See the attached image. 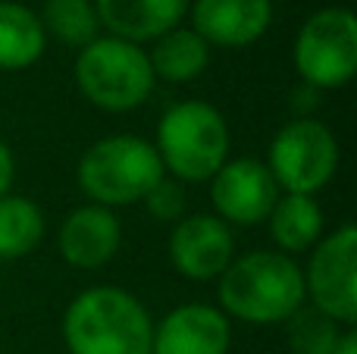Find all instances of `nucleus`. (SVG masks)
<instances>
[{"instance_id": "obj_6", "label": "nucleus", "mask_w": 357, "mask_h": 354, "mask_svg": "<svg viewBox=\"0 0 357 354\" xmlns=\"http://www.w3.org/2000/svg\"><path fill=\"white\" fill-rule=\"evenodd\" d=\"M295 66L307 85L342 88L357 72V19L351 10L329 6L301 25L295 38Z\"/></svg>"}, {"instance_id": "obj_18", "label": "nucleus", "mask_w": 357, "mask_h": 354, "mask_svg": "<svg viewBox=\"0 0 357 354\" xmlns=\"http://www.w3.org/2000/svg\"><path fill=\"white\" fill-rule=\"evenodd\" d=\"M44 236V213L29 198H0V257H25Z\"/></svg>"}, {"instance_id": "obj_22", "label": "nucleus", "mask_w": 357, "mask_h": 354, "mask_svg": "<svg viewBox=\"0 0 357 354\" xmlns=\"http://www.w3.org/2000/svg\"><path fill=\"white\" fill-rule=\"evenodd\" d=\"M13 185V154L3 141H0V198H6Z\"/></svg>"}, {"instance_id": "obj_10", "label": "nucleus", "mask_w": 357, "mask_h": 354, "mask_svg": "<svg viewBox=\"0 0 357 354\" xmlns=\"http://www.w3.org/2000/svg\"><path fill=\"white\" fill-rule=\"evenodd\" d=\"M232 232L220 217H188L173 229L169 257L182 276L195 282H207L226 273L232 263Z\"/></svg>"}, {"instance_id": "obj_3", "label": "nucleus", "mask_w": 357, "mask_h": 354, "mask_svg": "<svg viewBox=\"0 0 357 354\" xmlns=\"http://www.w3.org/2000/svg\"><path fill=\"white\" fill-rule=\"evenodd\" d=\"M157 154L178 182H207L229 154V129L216 107L182 100L169 107L157 129Z\"/></svg>"}, {"instance_id": "obj_20", "label": "nucleus", "mask_w": 357, "mask_h": 354, "mask_svg": "<svg viewBox=\"0 0 357 354\" xmlns=\"http://www.w3.org/2000/svg\"><path fill=\"white\" fill-rule=\"evenodd\" d=\"M339 320L320 307H298L289 317V345L295 354H333L342 339Z\"/></svg>"}, {"instance_id": "obj_9", "label": "nucleus", "mask_w": 357, "mask_h": 354, "mask_svg": "<svg viewBox=\"0 0 357 354\" xmlns=\"http://www.w3.org/2000/svg\"><path fill=\"white\" fill-rule=\"evenodd\" d=\"M210 194L222 223L254 226L270 217L273 204L279 201V185L266 163L241 157V160L222 163L220 173L213 176Z\"/></svg>"}, {"instance_id": "obj_2", "label": "nucleus", "mask_w": 357, "mask_h": 354, "mask_svg": "<svg viewBox=\"0 0 357 354\" xmlns=\"http://www.w3.org/2000/svg\"><path fill=\"white\" fill-rule=\"evenodd\" d=\"M304 273L282 251H254L220 276V301L248 323H282L304 307Z\"/></svg>"}, {"instance_id": "obj_23", "label": "nucleus", "mask_w": 357, "mask_h": 354, "mask_svg": "<svg viewBox=\"0 0 357 354\" xmlns=\"http://www.w3.org/2000/svg\"><path fill=\"white\" fill-rule=\"evenodd\" d=\"M333 354H357V332L354 330L342 332V339H339V345H335Z\"/></svg>"}, {"instance_id": "obj_8", "label": "nucleus", "mask_w": 357, "mask_h": 354, "mask_svg": "<svg viewBox=\"0 0 357 354\" xmlns=\"http://www.w3.org/2000/svg\"><path fill=\"white\" fill-rule=\"evenodd\" d=\"M304 288L310 292L314 307L333 320L351 326L357 320V229L345 223L310 257Z\"/></svg>"}, {"instance_id": "obj_11", "label": "nucleus", "mask_w": 357, "mask_h": 354, "mask_svg": "<svg viewBox=\"0 0 357 354\" xmlns=\"http://www.w3.org/2000/svg\"><path fill=\"white\" fill-rule=\"evenodd\" d=\"M232 330L226 314L207 305H185L154 330L151 354H226Z\"/></svg>"}, {"instance_id": "obj_4", "label": "nucleus", "mask_w": 357, "mask_h": 354, "mask_svg": "<svg viewBox=\"0 0 357 354\" xmlns=\"http://www.w3.org/2000/svg\"><path fill=\"white\" fill-rule=\"evenodd\" d=\"M163 179L160 154L151 141L138 135L100 138L82 154L79 185L100 207H123L144 201V194Z\"/></svg>"}, {"instance_id": "obj_5", "label": "nucleus", "mask_w": 357, "mask_h": 354, "mask_svg": "<svg viewBox=\"0 0 357 354\" xmlns=\"http://www.w3.org/2000/svg\"><path fill=\"white\" fill-rule=\"evenodd\" d=\"M154 69L138 44L123 38H94L75 60V82L94 107L110 113L135 110L154 91Z\"/></svg>"}, {"instance_id": "obj_1", "label": "nucleus", "mask_w": 357, "mask_h": 354, "mask_svg": "<svg viewBox=\"0 0 357 354\" xmlns=\"http://www.w3.org/2000/svg\"><path fill=\"white\" fill-rule=\"evenodd\" d=\"M63 336L69 354H151L154 323L135 295L98 286L69 305Z\"/></svg>"}, {"instance_id": "obj_14", "label": "nucleus", "mask_w": 357, "mask_h": 354, "mask_svg": "<svg viewBox=\"0 0 357 354\" xmlns=\"http://www.w3.org/2000/svg\"><path fill=\"white\" fill-rule=\"evenodd\" d=\"M100 25L123 41H157L182 22L188 0H94Z\"/></svg>"}, {"instance_id": "obj_21", "label": "nucleus", "mask_w": 357, "mask_h": 354, "mask_svg": "<svg viewBox=\"0 0 357 354\" xmlns=\"http://www.w3.org/2000/svg\"><path fill=\"white\" fill-rule=\"evenodd\" d=\"M144 204H148L151 217L173 223V220H178V217H182V210H185V188H182V182H178V179H167V176H163V179L157 182L148 194H144Z\"/></svg>"}, {"instance_id": "obj_15", "label": "nucleus", "mask_w": 357, "mask_h": 354, "mask_svg": "<svg viewBox=\"0 0 357 354\" xmlns=\"http://www.w3.org/2000/svg\"><path fill=\"white\" fill-rule=\"evenodd\" d=\"M47 44L41 19L22 3L0 0V69H25L38 63Z\"/></svg>"}, {"instance_id": "obj_17", "label": "nucleus", "mask_w": 357, "mask_h": 354, "mask_svg": "<svg viewBox=\"0 0 357 354\" xmlns=\"http://www.w3.org/2000/svg\"><path fill=\"white\" fill-rule=\"evenodd\" d=\"M270 236L282 251H307L323 232V210L310 194H285L270 210Z\"/></svg>"}, {"instance_id": "obj_16", "label": "nucleus", "mask_w": 357, "mask_h": 354, "mask_svg": "<svg viewBox=\"0 0 357 354\" xmlns=\"http://www.w3.org/2000/svg\"><path fill=\"white\" fill-rule=\"evenodd\" d=\"M154 75L167 82H191L207 69L210 63V44L197 35L195 29H169L167 35L157 38L154 50L148 54Z\"/></svg>"}, {"instance_id": "obj_7", "label": "nucleus", "mask_w": 357, "mask_h": 354, "mask_svg": "<svg viewBox=\"0 0 357 354\" xmlns=\"http://www.w3.org/2000/svg\"><path fill=\"white\" fill-rule=\"evenodd\" d=\"M339 169V141L317 119H295L270 144V173L289 194L320 192Z\"/></svg>"}, {"instance_id": "obj_12", "label": "nucleus", "mask_w": 357, "mask_h": 354, "mask_svg": "<svg viewBox=\"0 0 357 354\" xmlns=\"http://www.w3.org/2000/svg\"><path fill=\"white\" fill-rule=\"evenodd\" d=\"M195 31L207 44L248 47L273 22L270 0H195Z\"/></svg>"}, {"instance_id": "obj_13", "label": "nucleus", "mask_w": 357, "mask_h": 354, "mask_svg": "<svg viewBox=\"0 0 357 354\" xmlns=\"http://www.w3.org/2000/svg\"><path fill=\"white\" fill-rule=\"evenodd\" d=\"M119 248V220L107 207L88 204L66 217L60 229V254L73 267L98 270Z\"/></svg>"}, {"instance_id": "obj_19", "label": "nucleus", "mask_w": 357, "mask_h": 354, "mask_svg": "<svg viewBox=\"0 0 357 354\" xmlns=\"http://www.w3.org/2000/svg\"><path fill=\"white\" fill-rule=\"evenodd\" d=\"M41 25L69 47H88L98 38L100 19L94 0H44Z\"/></svg>"}]
</instances>
